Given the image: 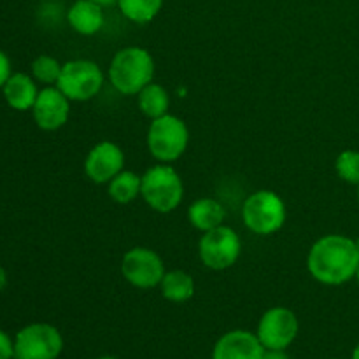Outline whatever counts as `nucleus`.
I'll return each mask as SVG.
<instances>
[{"label": "nucleus", "instance_id": "1", "mask_svg": "<svg viewBox=\"0 0 359 359\" xmlns=\"http://www.w3.org/2000/svg\"><path fill=\"white\" fill-rule=\"evenodd\" d=\"M359 249L356 241L346 235H325L309 249L307 270L325 286H342L356 277Z\"/></svg>", "mask_w": 359, "mask_h": 359}, {"label": "nucleus", "instance_id": "2", "mask_svg": "<svg viewBox=\"0 0 359 359\" xmlns=\"http://www.w3.org/2000/svg\"><path fill=\"white\" fill-rule=\"evenodd\" d=\"M154 60L146 48L128 46L112 56L107 76L116 91L121 95H139L140 90L153 83Z\"/></svg>", "mask_w": 359, "mask_h": 359}, {"label": "nucleus", "instance_id": "3", "mask_svg": "<svg viewBox=\"0 0 359 359\" xmlns=\"http://www.w3.org/2000/svg\"><path fill=\"white\" fill-rule=\"evenodd\" d=\"M140 196L147 207L160 214L174 212L184 198V184L179 172L168 163L154 165L142 174Z\"/></svg>", "mask_w": 359, "mask_h": 359}, {"label": "nucleus", "instance_id": "4", "mask_svg": "<svg viewBox=\"0 0 359 359\" xmlns=\"http://www.w3.org/2000/svg\"><path fill=\"white\" fill-rule=\"evenodd\" d=\"M286 203L272 189L251 193L242 205V221L245 228L259 237L277 233L286 223Z\"/></svg>", "mask_w": 359, "mask_h": 359}, {"label": "nucleus", "instance_id": "5", "mask_svg": "<svg viewBox=\"0 0 359 359\" xmlns=\"http://www.w3.org/2000/svg\"><path fill=\"white\" fill-rule=\"evenodd\" d=\"M147 149L160 163H172L186 153L189 144V130L181 118L165 114L151 121L147 128Z\"/></svg>", "mask_w": 359, "mask_h": 359}, {"label": "nucleus", "instance_id": "6", "mask_svg": "<svg viewBox=\"0 0 359 359\" xmlns=\"http://www.w3.org/2000/svg\"><path fill=\"white\" fill-rule=\"evenodd\" d=\"M105 83L100 65L91 60H70L63 63L56 88L70 102H88L97 97Z\"/></svg>", "mask_w": 359, "mask_h": 359}, {"label": "nucleus", "instance_id": "7", "mask_svg": "<svg viewBox=\"0 0 359 359\" xmlns=\"http://www.w3.org/2000/svg\"><path fill=\"white\" fill-rule=\"evenodd\" d=\"M242 252V241L233 228L221 224L214 230L202 233L198 242L200 262L210 270H228L238 262Z\"/></svg>", "mask_w": 359, "mask_h": 359}, {"label": "nucleus", "instance_id": "8", "mask_svg": "<svg viewBox=\"0 0 359 359\" xmlns=\"http://www.w3.org/2000/svg\"><path fill=\"white\" fill-rule=\"evenodd\" d=\"M62 351V333L48 323L25 326L14 337V359H56Z\"/></svg>", "mask_w": 359, "mask_h": 359}, {"label": "nucleus", "instance_id": "9", "mask_svg": "<svg viewBox=\"0 0 359 359\" xmlns=\"http://www.w3.org/2000/svg\"><path fill=\"white\" fill-rule=\"evenodd\" d=\"M165 272L161 256L149 248H132L121 259V276L137 290L158 287Z\"/></svg>", "mask_w": 359, "mask_h": 359}, {"label": "nucleus", "instance_id": "10", "mask_svg": "<svg viewBox=\"0 0 359 359\" xmlns=\"http://www.w3.org/2000/svg\"><path fill=\"white\" fill-rule=\"evenodd\" d=\"M300 323L297 314L287 307H272L262 316L258 323L259 342L265 349H287L297 340Z\"/></svg>", "mask_w": 359, "mask_h": 359}, {"label": "nucleus", "instance_id": "11", "mask_svg": "<svg viewBox=\"0 0 359 359\" xmlns=\"http://www.w3.org/2000/svg\"><path fill=\"white\" fill-rule=\"evenodd\" d=\"M125 151L111 140L95 144L84 160V174L95 184H109L112 177L125 170Z\"/></svg>", "mask_w": 359, "mask_h": 359}, {"label": "nucleus", "instance_id": "12", "mask_svg": "<svg viewBox=\"0 0 359 359\" xmlns=\"http://www.w3.org/2000/svg\"><path fill=\"white\" fill-rule=\"evenodd\" d=\"M32 114L39 128L44 132H55L69 121L70 100L56 86H46L39 91Z\"/></svg>", "mask_w": 359, "mask_h": 359}, {"label": "nucleus", "instance_id": "13", "mask_svg": "<svg viewBox=\"0 0 359 359\" xmlns=\"http://www.w3.org/2000/svg\"><path fill=\"white\" fill-rule=\"evenodd\" d=\"M265 347L256 333L248 330L228 332L214 344L212 359H262Z\"/></svg>", "mask_w": 359, "mask_h": 359}, {"label": "nucleus", "instance_id": "14", "mask_svg": "<svg viewBox=\"0 0 359 359\" xmlns=\"http://www.w3.org/2000/svg\"><path fill=\"white\" fill-rule=\"evenodd\" d=\"M2 93L7 105H9L11 109H14V111H32L39 95L37 81L23 72L11 74L7 83L4 84Z\"/></svg>", "mask_w": 359, "mask_h": 359}, {"label": "nucleus", "instance_id": "15", "mask_svg": "<svg viewBox=\"0 0 359 359\" xmlns=\"http://www.w3.org/2000/svg\"><path fill=\"white\" fill-rule=\"evenodd\" d=\"M70 28L79 35H95L104 28V7L91 0H76L67 11Z\"/></svg>", "mask_w": 359, "mask_h": 359}, {"label": "nucleus", "instance_id": "16", "mask_svg": "<svg viewBox=\"0 0 359 359\" xmlns=\"http://www.w3.org/2000/svg\"><path fill=\"white\" fill-rule=\"evenodd\" d=\"M224 217H226V210L223 203L209 196L195 200L188 209L189 224L202 233L224 224Z\"/></svg>", "mask_w": 359, "mask_h": 359}, {"label": "nucleus", "instance_id": "17", "mask_svg": "<svg viewBox=\"0 0 359 359\" xmlns=\"http://www.w3.org/2000/svg\"><path fill=\"white\" fill-rule=\"evenodd\" d=\"M161 297L172 304H186L195 297V279L184 270L165 272L160 283Z\"/></svg>", "mask_w": 359, "mask_h": 359}, {"label": "nucleus", "instance_id": "18", "mask_svg": "<svg viewBox=\"0 0 359 359\" xmlns=\"http://www.w3.org/2000/svg\"><path fill=\"white\" fill-rule=\"evenodd\" d=\"M137 104H139L140 112L153 121V119L168 114L170 95H168L167 88L153 81L137 95Z\"/></svg>", "mask_w": 359, "mask_h": 359}, {"label": "nucleus", "instance_id": "19", "mask_svg": "<svg viewBox=\"0 0 359 359\" xmlns=\"http://www.w3.org/2000/svg\"><path fill=\"white\" fill-rule=\"evenodd\" d=\"M140 186H142V175L132 170H121L109 181L107 193L116 203L126 205L140 196Z\"/></svg>", "mask_w": 359, "mask_h": 359}, {"label": "nucleus", "instance_id": "20", "mask_svg": "<svg viewBox=\"0 0 359 359\" xmlns=\"http://www.w3.org/2000/svg\"><path fill=\"white\" fill-rule=\"evenodd\" d=\"M163 4L165 0H119L118 7L128 21L146 25L160 14Z\"/></svg>", "mask_w": 359, "mask_h": 359}, {"label": "nucleus", "instance_id": "21", "mask_svg": "<svg viewBox=\"0 0 359 359\" xmlns=\"http://www.w3.org/2000/svg\"><path fill=\"white\" fill-rule=\"evenodd\" d=\"M62 67L63 63H60L55 56L41 55L32 62V77L44 86H56Z\"/></svg>", "mask_w": 359, "mask_h": 359}, {"label": "nucleus", "instance_id": "22", "mask_svg": "<svg viewBox=\"0 0 359 359\" xmlns=\"http://www.w3.org/2000/svg\"><path fill=\"white\" fill-rule=\"evenodd\" d=\"M335 170L347 184H359V151L346 149L337 156Z\"/></svg>", "mask_w": 359, "mask_h": 359}, {"label": "nucleus", "instance_id": "23", "mask_svg": "<svg viewBox=\"0 0 359 359\" xmlns=\"http://www.w3.org/2000/svg\"><path fill=\"white\" fill-rule=\"evenodd\" d=\"M0 359H14V340L0 330Z\"/></svg>", "mask_w": 359, "mask_h": 359}, {"label": "nucleus", "instance_id": "24", "mask_svg": "<svg viewBox=\"0 0 359 359\" xmlns=\"http://www.w3.org/2000/svg\"><path fill=\"white\" fill-rule=\"evenodd\" d=\"M13 70H11V60L6 53L0 49V88H4V84L7 83V79L11 77Z\"/></svg>", "mask_w": 359, "mask_h": 359}, {"label": "nucleus", "instance_id": "25", "mask_svg": "<svg viewBox=\"0 0 359 359\" xmlns=\"http://www.w3.org/2000/svg\"><path fill=\"white\" fill-rule=\"evenodd\" d=\"M262 359H290L286 349H265Z\"/></svg>", "mask_w": 359, "mask_h": 359}, {"label": "nucleus", "instance_id": "26", "mask_svg": "<svg viewBox=\"0 0 359 359\" xmlns=\"http://www.w3.org/2000/svg\"><path fill=\"white\" fill-rule=\"evenodd\" d=\"M91 2L98 4L100 7H112V6H118L119 0H91Z\"/></svg>", "mask_w": 359, "mask_h": 359}, {"label": "nucleus", "instance_id": "27", "mask_svg": "<svg viewBox=\"0 0 359 359\" xmlns=\"http://www.w3.org/2000/svg\"><path fill=\"white\" fill-rule=\"evenodd\" d=\"M351 359H359V344L356 347H354V351H353V356H351Z\"/></svg>", "mask_w": 359, "mask_h": 359}, {"label": "nucleus", "instance_id": "28", "mask_svg": "<svg viewBox=\"0 0 359 359\" xmlns=\"http://www.w3.org/2000/svg\"><path fill=\"white\" fill-rule=\"evenodd\" d=\"M97 359H118V358H114V356H100V358H97Z\"/></svg>", "mask_w": 359, "mask_h": 359}, {"label": "nucleus", "instance_id": "29", "mask_svg": "<svg viewBox=\"0 0 359 359\" xmlns=\"http://www.w3.org/2000/svg\"><path fill=\"white\" fill-rule=\"evenodd\" d=\"M354 279H356V283L359 284V266H358V270H356V277H354Z\"/></svg>", "mask_w": 359, "mask_h": 359}, {"label": "nucleus", "instance_id": "30", "mask_svg": "<svg viewBox=\"0 0 359 359\" xmlns=\"http://www.w3.org/2000/svg\"><path fill=\"white\" fill-rule=\"evenodd\" d=\"M354 241H356V245H358V249H359V237L354 238Z\"/></svg>", "mask_w": 359, "mask_h": 359}, {"label": "nucleus", "instance_id": "31", "mask_svg": "<svg viewBox=\"0 0 359 359\" xmlns=\"http://www.w3.org/2000/svg\"><path fill=\"white\" fill-rule=\"evenodd\" d=\"M358 202H359V184H358Z\"/></svg>", "mask_w": 359, "mask_h": 359}, {"label": "nucleus", "instance_id": "32", "mask_svg": "<svg viewBox=\"0 0 359 359\" xmlns=\"http://www.w3.org/2000/svg\"><path fill=\"white\" fill-rule=\"evenodd\" d=\"M333 359H340V358H333Z\"/></svg>", "mask_w": 359, "mask_h": 359}]
</instances>
